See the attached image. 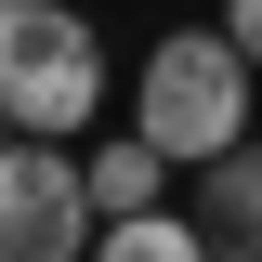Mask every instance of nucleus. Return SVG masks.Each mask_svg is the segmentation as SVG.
<instances>
[{
  "label": "nucleus",
  "instance_id": "obj_3",
  "mask_svg": "<svg viewBox=\"0 0 262 262\" xmlns=\"http://www.w3.org/2000/svg\"><path fill=\"white\" fill-rule=\"evenodd\" d=\"M92 236H105V210L79 184V158L13 131L0 144V262H92Z\"/></svg>",
  "mask_w": 262,
  "mask_h": 262
},
{
  "label": "nucleus",
  "instance_id": "obj_6",
  "mask_svg": "<svg viewBox=\"0 0 262 262\" xmlns=\"http://www.w3.org/2000/svg\"><path fill=\"white\" fill-rule=\"evenodd\" d=\"M92 262H223V249L196 236V210H131V223L92 236Z\"/></svg>",
  "mask_w": 262,
  "mask_h": 262
},
{
  "label": "nucleus",
  "instance_id": "obj_4",
  "mask_svg": "<svg viewBox=\"0 0 262 262\" xmlns=\"http://www.w3.org/2000/svg\"><path fill=\"white\" fill-rule=\"evenodd\" d=\"M184 210H196V236H210L223 262L262 249V131H249V144H223V158H196V196H184Z\"/></svg>",
  "mask_w": 262,
  "mask_h": 262
},
{
  "label": "nucleus",
  "instance_id": "obj_1",
  "mask_svg": "<svg viewBox=\"0 0 262 262\" xmlns=\"http://www.w3.org/2000/svg\"><path fill=\"white\" fill-rule=\"evenodd\" d=\"M131 131H144L170 170H196V158H223V144L262 131V66L223 39V13H210V27H170L158 53H144V79H131Z\"/></svg>",
  "mask_w": 262,
  "mask_h": 262
},
{
  "label": "nucleus",
  "instance_id": "obj_8",
  "mask_svg": "<svg viewBox=\"0 0 262 262\" xmlns=\"http://www.w3.org/2000/svg\"><path fill=\"white\" fill-rule=\"evenodd\" d=\"M0 144H13V105H0Z\"/></svg>",
  "mask_w": 262,
  "mask_h": 262
},
{
  "label": "nucleus",
  "instance_id": "obj_7",
  "mask_svg": "<svg viewBox=\"0 0 262 262\" xmlns=\"http://www.w3.org/2000/svg\"><path fill=\"white\" fill-rule=\"evenodd\" d=\"M223 39H236V53L262 66V0H223Z\"/></svg>",
  "mask_w": 262,
  "mask_h": 262
},
{
  "label": "nucleus",
  "instance_id": "obj_2",
  "mask_svg": "<svg viewBox=\"0 0 262 262\" xmlns=\"http://www.w3.org/2000/svg\"><path fill=\"white\" fill-rule=\"evenodd\" d=\"M0 105H13V131H39V144L92 131V105H105L92 13H66V0H0Z\"/></svg>",
  "mask_w": 262,
  "mask_h": 262
},
{
  "label": "nucleus",
  "instance_id": "obj_5",
  "mask_svg": "<svg viewBox=\"0 0 262 262\" xmlns=\"http://www.w3.org/2000/svg\"><path fill=\"white\" fill-rule=\"evenodd\" d=\"M79 184H92L105 223H131V210H170V158L144 144V131H105L92 158H79Z\"/></svg>",
  "mask_w": 262,
  "mask_h": 262
}]
</instances>
